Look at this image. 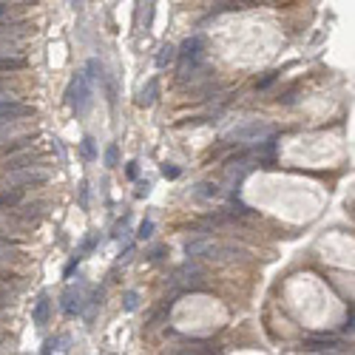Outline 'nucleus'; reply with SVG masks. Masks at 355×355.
Segmentation results:
<instances>
[{
	"label": "nucleus",
	"instance_id": "1",
	"mask_svg": "<svg viewBox=\"0 0 355 355\" xmlns=\"http://www.w3.org/2000/svg\"><path fill=\"white\" fill-rule=\"evenodd\" d=\"M185 256L188 258H239V256H250L247 250L236 247V244H219L208 239V236H196L185 242Z\"/></svg>",
	"mask_w": 355,
	"mask_h": 355
},
{
	"label": "nucleus",
	"instance_id": "2",
	"mask_svg": "<svg viewBox=\"0 0 355 355\" xmlns=\"http://www.w3.org/2000/svg\"><path fill=\"white\" fill-rule=\"evenodd\" d=\"M65 99H68V105L74 108V114H77V117H85V114H88L91 102H94V82L85 77V71L74 74V80L68 82Z\"/></svg>",
	"mask_w": 355,
	"mask_h": 355
},
{
	"label": "nucleus",
	"instance_id": "3",
	"mask_svg": "<svg viewBox=\"0 0 355 355\" xmlns=\"http://www.w3.org/2000/svg\"><path fill=\"white\" fill-rule=\"evenodd\" d=\"M202 49H205V37L202 34H194V37H188L177 51V60H179V77L185 80L188 77V71H194L199 60H202Z\"/></svg>",
	"mask_w": 355,
	"mask_h": 355
},
{
	"label": "nucleus",
	"instance_id": "4",
	"mask_svg": "<svg viewBox=\"0 0 355 355\" xmlns=\"http://www.w3.org/2000/svg\"><path fill=\"white\" fill-rule=\"evenodd\" d=\"M51 177V171L46 165H23L17 171H9V182L12 185H20V188H32V185H46Z\"/></svg>",
	"mask_w": 355,
	"mask_h": 355
},
{
	"label": "nucleus",
	"instance_id": "5",
	"mask_svg": "<svg viewBox=\"0 0 355 355\" xmlns=\"http://www.w3.org/2000/svg\"><path fill=\"white\" fill-rule=\"evenodd\" d=\"M273 131L267 122H244L239 128L230 131V139L233 142H250V145H256L258 139H264V137H270Z\"/></svg>",
	"mask_w": 355,
	"mask_h": 355
},
{
	"label": "nucleus",
	"instance_id": "6",
	"mask_svg": "<svg viewBox=\"0 0 355 355\" xmlns=\"http://www.w3.org/2000/svg\"><path fill=\"white\" fill-rule=\"evenodd\" d=\"M60 304H63V313H65V316H80L82 307H85V281H80V278H77V284H71V287L63 293Z\"/></svg>",
	"mask_w": 355,
	"mask_h": 355
},
{
	"label": "nucleus",
	"instance_id": "7",
	"mask_svg": "<svg viewBox=\"0 0 355 355\" xmlns=\"http://www.w3.org/2000/svg\"><path fill=\"white\" fill-rule=\"evenodd\" d=\"M51 205L46 202V199H37V202H32V205H15L12 210V216H15L17 222H23V225H34V222H40L43 216H46V210H49Z\"/></svg>",
	"mask_w": 355,
	"mask_h": 355
},
{
	"label": "nucleus",
	"instance_id": "8",
	"mask_svg": "<svg viewBox=\"0 0 355 355\" xmlns=\"http://www.w3.org/2000/svg\"><path fill=\"white\" fill-rule=\"evenodd\" d=\"M26 117H34L32 105H23L12 97H0V119L3 122H17V119H26Z\"/></svg>",
	"mask_w": 355,
	"mask_h": 355
},
{
	"label": "nucleus",
	"instance_id": "9",
	"mask_svg": "<svg viewBox=\"0 0 355 355\" xmlns=\"http://www.w3.org/2000/svg\"><path fill=\"white\" fill-rule=\"evenodd\" d=\"M51 310H54V304H51V296L49 293H43L40 298H37V304H34V313H32V318L37 327H46L51 318Z\"/></svg>",
	"mask_w": 355,
	"mask_h": 355
},
{
	"label": "nucleus",
	"instance_id": "10",
	"mask_svg": "<svg viewBox=\"0 0 355 355\" xmlns=\"http://www.w3.org/2000/svg\"><path fill=\"white\" fill-rule=\"evenodd\" d=\"M159 99V80L157 77H151V80L139 88V94H137V102L142 105V108H148V105H154Z\"/></svg>",
	"mask_w": 355,
	"mask_h": 355
},
{
	"label": "nucleus",
	"instance_id": "11",
	"mask_svg": "<svg viewBox=\"0 0 355 355\" xmlns=\"http://www.w3.org/2000/svg\"><path fill=\"white\" fill-rule=\"evenodd\" d=\"M338 347V338H327V335H318V338H307L301 344V350L307 353H330V350H335Z\"/></svg>",
	"mask_w": 355,
	"mask_h": 355
},
{
	"label": "nucleus",
	"instance_id": "12",
	"mask_svg": "<svg viewBox=\"0 0 355 355\" xmlns=\"http://www.w3.org/2000/svg\"><path fill=\"white\" fill-rule=\"evenodd\" d=\"M23 191L26 188H20V185H12V188H6V191H0V208H15L23 202Z\"/></svg>",
	"mask_w": 355,
	"mask_h": 355
},
{
	"label": "nucleus",
	"instance_id": "13",
	"mask_svg": "<svg viewBox=\"0 0 355 355\" xmlns=\"http://www.w3.org/2000/svg\"><path fill=\"white\" fill-rule=\"evenodd\" d=\"M191 196L199 199V202H202V199H213V196H219V185H213V182H199L194 191H191Z\"/></svg>",
	"mask_w": 355,
	"mask_h": 355
},
{
	"label": "nucleus",
	"instance_id": "14",
	"mask_svg": "<svg viewBox=\"0 0 355 355\" xmlns=\"http://www.w3.org/2000/svg\"><path fill=\"white\" fill-rule=\"evenodd\" d=\"M80 154H82V159H85V162H94V159H97V142H94V137H82Z\"/></svg>",
	"mask_w": 355,
	"mask_h": 355
},
{
	"label": "nucleus",
	"instance_id": "15",
	"mask_svg": "<svg viewBox=\"0 0 355 355\" xmlns=\"http://www.w3.org/2000/svg\"><path fill=\"white\" fill-rule=\"evenodd\" d=\"M32 162H37V154H34V151H26L23 157H15V159L6 162V171H17V168H23V165H32Z\"/></svg>",
	"mask_w": 355,
	"mask_h": 355
},
{
	"label": "nucleus",
	"instance_id": "16",
	"mask_svg": "<svg viewBox=\"0 0 355 355\" xmlns=\"http://www.w3.org/2000/svg\"><path fill=\"white\" fill-rule=\"evenodd\" d=\"M20 68H26V60L23 57H12V54L0 57V71H20Z\"/></svg>",
	"mask_w": 355,
	"mask_h": 355
},
{
	"label": "nucleus",
	"instance_id": "17",
	"mask_svg": "<svg viewBox=\"0 0 355 355\" xmlns=\"http://www.w3.org/2000/svg\"><path fill=\"white\" fill-rule=\"evenodd\" d=\"M174 60H177V49L165 43V46L159 49V54H157V65H159V68H165V65H168V63H174Z\"/></svg>",
	"mask_w": 355,
	"mask_h": 355
},
{
	"label": "nucleus",
	"instance_id": "18",
	"mask_svg": "<svg viewBox=\"0 0 355 355\" xmlns=\"http://www.w3.org/2000/svg\"><path fill=\"white\" fill-rule=\"evenodd\" d=\"M97 244H99V233H91V236H88V239L82 242V247L77 250V253H74V256H77V258L82 261V256H88V253H91L94 247H97Z\"/></svg>",
	"mask_w": 355,
	"mask_h": 355
},
{
	"label": "nucleus",
	"instance_id": "19",
	"mask_svg": "<svg viewBox=\"0 0 355 355\" xmlns=\"http://www.w3.org/2000/svg\"><path fill=\"white\" fill-rule=\"evenodd\" d=\"M122 307H125V313H134V310L139 307V293H137V290H125V293H122Z\"/></svg>",
	"mask_w": 355,
	"mask_h": 355
},
{
	"label": "nucleus",
	"instance_id": "20",
	"mask_svg": "<svg viewBox=\"0 0 355 355\" xmlns=\"http://www.w3.org/2000/svg\"><path fill=\"white\" fill-rule=\"evenodd\" d=\"M117 165H119V148L108 145L105 148V168H117Z\"/></svg>",
	"mask_w": 355,
	"mask_h": 355
},
{
	"label": "nucleus",
	"instance_id": "21",
	"mask_svg": "<svg viewBox=\"0 0 355 355\" xmlns=\"http://www.w3.org/2000/svg\"><path fill=\"white\" fill-rule=\"evenodd\" d=\"M151 233H154V222L145 219V222L139 225V230H137V239H139V242H148V239H151Z\"/></svg>",
	"mask_w": 355,
	"mask_h": 355
},
{
	"label": "nucleus",
	"instance_id": "22",
	"mask_svg": "<svg viewBox=\"0 0 355 355\" xmlns=\"http://www.w3.org/2000/svg\"><path fill=\"white\" fill-rule=\"evenodd\" d=\"M276 80H278V71H267V74L256 82V88H258V91H264V88H267V85H273Z\"/></svg>",
	"mask_w": 355,
	"mask_h": 355
},
{
	"label": "nucleus",
	"instance_id": "23",
	"mask_svg": "<svg viewBox=\"0 0 355 355\" xmlns=\"http://www.w3.org/2000/svg\"><path fill=\"white\" fill-rule=\"evenodd\" d=\"M125 225H128V213H122V219L114 225V233H111L114 239H122V233H125Z\"/></svg>",
	"mask_w": 355,
	"mask_h": 355
},
{
	"label": "nucleus",
	"instance_id": "24",
	"mask_svg": "<svg viewBox=\"0 0 355 355\" xmlns=\"http://www.w3.org/2000/svg\"><path fill=\"white\" fill-rule=\"evenodd\" d=\"M179 174H182V171H179L177 165H171V162H165V165H162V177H165V179H177Z\"/></svg>",
	"mask_w": 355,
	"mask_h": 355
},
{
	"label": "nucleus",
	"instance_id": "25",
	"mask_svg": "<svg viewBox=\"0 0 355 355\" xmlns=\"http://www.w3.org/2000/svg\"><path fill=\"white\" fill-rule=\"evenodd\" d=\"M60 347H63V341L60 338H49L43 344V353H60Z\"/></svg>",
	"mask_w": 355,
	"mask_h": 355
},
{
	"label": "nucleus",
	"instance_id": "26",
	"mask_svg": "<svg viewBox=\"0 0 355 355\" xmlns=\"http://www.w3.org/2000/svg\"><path fill=\"white\" fill-rule=\"evenodd\" d=\"M125 174H128V179H139V162L131 159L128 165H125Z\"/></svg>",
	"mask_w": 355,
	"mask_h": 355
},
{
	"label": "nucleus",
	"instance_id": "27",
	"mask_svg": "<svg viewBox=\"0 0 355 355\" xmlns=\"http://www.w3.org/2000/svg\"><path fill=\"white\" fill-rule=\"evenodd\" d=\"M80 208L88 210V182H82L80 185Z\"/></svg>",
	"mask_w": 355,
	"mask_h": 355
},
{
	"label": "nucleus",
	"instance_id": "28",
	"mask_svg": "<svg viewBox=\"0 0 355 355\" xmlns=\"http://www.w3.org/2000/svg\"><path fill=\"white\" fill-rule=\"evenodd\" d=\"M148 191H151V185L142 182V185H139V191H137V196H148Z\"/></svg>",
	"mask_w": 355,
	"mask_h": 355
},
{
	"label": "nucleus",
	"instance_id": "29",
	"mask_svg": "<svg viewBox=\"0 0 355 355\" xmlns=\"http://www.w3.org/2000/svg\"><path fill=\"white\" fill-rule=\"evenodd\" d=\"M6 304H9V296H3V293H0V310H3Z\"/></svg>",
	"mask_w": 355,
	"mask_h": 355
},
{
	"label": "nucleus",
	"instance_id": "30",
	"mask_svg": "<svg viewBox=\"0 0 355 355\" xmlns=\"http://www.w3.org/2000/svg\"><path fill=\"white\" fill-rule=\"evenodd\" d=\"M3 15H9V9H6V6L0 3V17H3Z\"/></svg>",
	"mask_w": 355,
	"mask_h": 355
}]
</instances>
